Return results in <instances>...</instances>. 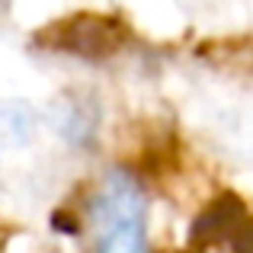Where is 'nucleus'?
Instances as JSON below:
<instances>
[{
  "label": "nucleus",
  "mask_w": 253,
  "mask_h": 253,
  "mask_svg": "<svg viewBox=\"0 0 253 253\" xmlns=\"http://www.w3.org/2000/svg\"><path fill=\"white\" fill-rule=\"evenodd\" d=\"M196 253H253V215L237 199H218L192 228Z\"/></svg>",
  "instance_id": "2"
},
{
  "label": "nucleus",
  "mask_w": 253,
  "mask_h": 253,
  "mask_svg": "<svg viewBox=\"0 0 253 253\" xmlns=\"http://www.w3.org/2000/svg\"><path fill=\"white\" fill-rule=\"evenodd\" d=\"M93 253H144V192L125 170L99 183L90 209Z\"/></svg>",
  "instance_id": "1"
}]
</instances>
